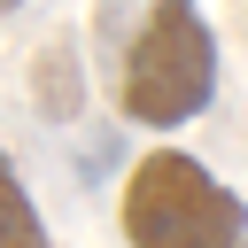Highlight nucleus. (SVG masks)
Segmentation results:
<instances>
[{
    "label": "nucleus",
    "mask_w": 248,
    "mask_h": 248,
    "mask_svg": "<svg viewBox=\"0 0 248 248\" xmlns=\"http://www.w3.org/2000/svg\"><path fill=\"white\" fill-rule=\"evenodd\" d=\"M124 116L140 132H178L217 101V31L202 16V0H155L132 54H124V85H116Z\"/></svg>",
    "instance_id": "nucleus-1"
},
{
    "label": "nucleus",
    "mask_w": 248,
    "mask_h": 248,
    "mask_svg": "<svg viewBox=\"0 0 248 248\" xmlns=\"http://www.w3.org/2000/svg\"><path fill=\"white\" fill-rule=\"evenodd\" d=\"M0 248H54L46 240V217L31 209V194H23L16 163H8V147H0Z\"/></svg>",
    "instance_id": "nucleus-3"
},
{
    "label": "nucleus",
    "mask_w": 248,
    "mask_h": 248,
    "mask_svg": "<svg viewBox=\"0 0 248 248\" xmlns=\"http://www.w3.org/2000/svg\"><path fill=\"white\" fill-rule=\"evenodd\" d=\"M8 8H23V0H0V16H8Z\"/></svg>",
    "instance_id": "nucleus-5"
},
{
    "label": "nucleus",
    "mask_w": 248,
    "mask_h": 248,
    "mask_svg": "<svg viewBox=\"0 0 248 248\" xmlns=\"http://www.w3.org/2000/svg\"><path fill=\"white\" fill-rule=\"evenodd\" d=\"M78 101H85V93H78V46L54 39V46L39 54V108H46V116H78Z\"/></svg>",
    "instance_id": "nucleus-4"
},
{
    "label": "nucleus",
    "mask_w": 248,
    "mask_h": 248,
    "mask_svg": "<svg viewBox=\"0 0 248 248\" xmlns=\"http://www.w3.org/2000/svg\"><path fill=\"white\" fill-rule=\"evenodd\" d=\"M124 240L132 248H240V194L217 186L194 155L155 147L124 178Z\"/></svg>",
    "instance_id": "nucleus-2"
}]
</instances>
